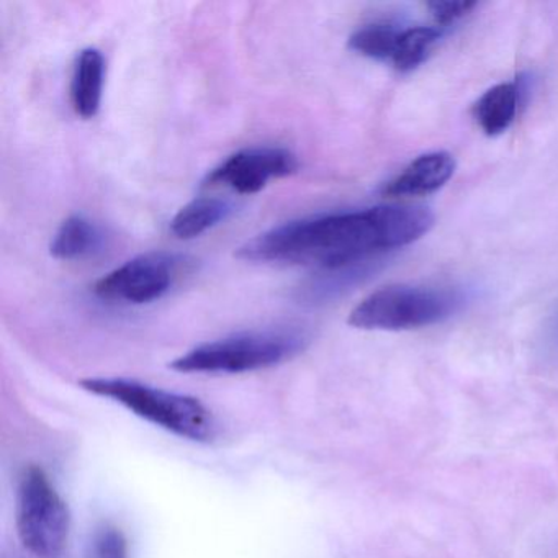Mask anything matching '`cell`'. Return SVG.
I'll return each mask as SVG.
<instances>
[{
    "mask_svg": "<svg viewBox=\"0 0 558 558\" xmlns=\"http://www.w3.org/2000/svg\"><path fill=\"white\" fill-rule=\"evenodd\" d=\"M475 8L476 2H470V0H433V2H427V9L440 25L452 24V22L465 17Z\"/></svg>",
    "mask_w": 558,
    "mask_h": 558,
    "instance_id": "obj_16",
    "label": "cell"
},
{
    "mask_svg": "<svg viewBox=\"0 0 558 558\" xmlns=\"http://www.w3.org/2000/svg\"><path fill=\"white\" fill-rule=\"evenodd\" d=\"M15 522L22 545L37 557L53 558L66 547L70 508L40 466L31 465L22 472Z\"/></svg>",
    "mask_w": 558,
    "mask_h": 558,
    "instance_id": "obj_5",
    "label": "cell"
},
{
    "mask_svg": "<svg viewBox=\"0 0 558 558\" xmlns=\"http://www.w3.org/2000/svg\"><path fill=\"white\" fill-rule=\"evenodd\" d=\"M424 207L388 205L289 221L257 234L238 250L250 263L293 264L326 272L349 269L378 254L408 246L429 233Z\"/></svg>",
    "mask_w": 558,
    "mask_h": 558,
    "instance_id": "obj_1",
    "label": "cell"
},
{
    "mask_svg": "<svg viewBox=\"0 0 558 558\" xmlns=\"http://www.w3.org/2000/svg\"><path fill=\"white\" fill-rule=\"evenodd\" d=\"M181 260L172 254L148 253L126 260L94 286L97 299L125 305H146L162 299L178 277Z\"/></svg>",
    "mask_w": 558,
    "mask_h": 558,
    "instance_id": "obj_6",
    "label": "cell"
},
{
    "mask_svg": "<svg viewBox=\"0 0 558 558\" xmlns=\"http://www.w3.org/2000/svg\"><path fill=\"white\" fill-rule=\"evenodd\" d=\"M299 169L296 156L277 146L241 149L208 172L204 187H225L240 195L263 191L274 179L292 175Z\"/></svg>",
    "mask_w": 558,
    "mask_h": 558,
    "instance_id": "obj_7",
    "label": "cell"
},
{
    "mask_svg": "<svg viewBox=\"0 0 558 558\" xmlns=\"http://www.w3.org/2000/svg\"><path fill=\"white\" fill-rule=\"evenodd\" d=\"M86 558H129V541L122 529L102 524L90 535Z\"/></svg>",
    "mask_w": 558,
    "mask_h": 558,
    "instance_id": "obj_15",
    "label": "cell"
},
{
    "mask_svg": "<svg viewBox=\"0 0 558 558\" xmlns=\"http://www.w3.org/2000/svg\"><path fill=\"white\" fill-rule=\"evenodd\" d=\"M400 32V28L393 25H367L351 35L349 48L371 60L391 61Z\"/></svg>",
    "mask_w": 558,
    "mask_h": 558,
    "instance_id": "obj_14",
    "label": "cell"
},
{
    "mask_svg": "<svg viewBox=\"0 0 558 558\" xmlns=\"http://www.w3.org/2000/svg\"><path fill=\"white\" fill-rule=\"evenodd\" d=\"M99 243L100 233L96 225L83 215H73L58 228L50 244V254L60 260L83 259L96 251Z\"/></svg>",
    "mask_w": 558,
    "mask_h": 558,
    "instance_id": "obj_12",
    "label": "cell"
},
{
    "mask_svg": "<svg viewBox=\"0 0 558 558\" xmlns=\"http://www.w3.org/2000/svg\"><path fill=\"white\" fill-rule=\"evenodd\" d=\"M557 331H558V315H557Z\"/></svg>",
    "mask_w": 558,
    "mask_h": 558,
    "instance_id": "obj_17",
    "label": "cell"
},
{
    "mask_svg": "<svg viewBox=\"0 0 558 558\" xmlns=\"http://www.w3.org/2000/svg\"><path fill=\"white\" fill-rule=\"evenodd\" d=\"M233 205L225 198L198 197L189 202L171 220V231L179 240H194L227 220Z\"/></svg>",
    "mask_w": 558,
    "mask_h": 558,
    "instance_id": "obj_10",
    "label": "cell"
},
{
    "mask_svg": "<svg viewBox=\"0 0 558 558\" xmlns=\"http://www.w3.org/2000/svg\"><path fill=\"white\" fill-rule=\"evenodd\" d=\"M456 172V159L449 153H427L411 161L397 178L381 187L388 198L424 197L449 182Z\"/></svg>",
    "mask_w": 558,
    "mask_h": 558,
    "instance_id": "obj_8",
    "label": "cell"
},
{
    "mask_svg": "<svg viewBox=\"0 0 558 558\" xmlns=\"http://www.w3.org/2000/svg\"><path fill=\"white\" fill-rule=\"evenodd\" d=\"M104 81H106V60L96 48L81 51L74 64L71 81V102L74 112L84 120L94 119L102 104Z\"/></svg>",
    "mask_w": 558,
    "mask_h": 558,
    "instance_id": "obj_9",
    "label": "cell"
},
{
    "mask_svg": "<svg viewBox=\"0 0 558 558\" xmlns=\"http://www.w3.org/2000/svg\"><path fill=\"white\" fill-rule=\"evenodd\" d=\"M462 306L456 290L390 286L365 296L349 315V325L367 331H407L436 325Z\"/></svg>",
    "mask_w": 558,
    "mask_h": 558,
    "instance_id": "obj_4",
    "label": "cell"
},
{
    "mask_svg": "<svg viewBox=\"0 0 558 558\" xmlns=\"http://www.w3.org/2000/svg\"><path fill=\"white\" fill-rule=\"evenodd\" d=\"M80 385L83 390L122 404L135 416L182 439L211 442L217 436V423L211 411L189 395L122 377L84 378Z\"/></svg>",
    "mask_w": 558,
    "mask_h": 558,
    "instance_id": "obj_2",
    "label": "cell"
},
{
    "mask_svg": "<svg viewBox=\"0 0 558 558\" xmlns=\"http://www.w3.org/2000/svg\"><path fill=\"white\" fill-rule=\"evenodd\" d=\"M439 31L433 27H411L401 31L390 61L395 70L407 73L420 66L433 45L439 40Z\"/></svg>",
    "mask_w": 558,
    "mask_h": 558,
    "instance_id": "obj_13",
    "label": "cell"
},
{
    "mask_svg": "<svg viewBox=\"0 0 558 558\" xmlns=\"http://www.w3.org/2000/svg\"><path fill=\"white\" fill-rule=\"evenodd\" d=\"M305 342V336L292 329L243 332L197 345L172 361L171 368L181 374H246L289 361Z\"/></svg>",
    "mask_w": 558,
    "mask_h": 558,
    "instance_id": "obj_3",
    "label": "cell"
},
{
    "mask_svg": "<svg viewBox=\"0 0 558 558\" xmlns=\"http://www.w3.org/2000/svg\"><path fill=\"white\" fill-rule=\"evenodd\" d=\"M521 89L515 83H502L486 90L475 106V119L488 136L505 133L518 113Z\"/></svg>",
    "mask_w": 558,
    "mask_h": 558,
    "instance_id": "obj_11",
    "label": "cell"
}]
</instances>
